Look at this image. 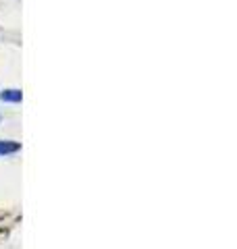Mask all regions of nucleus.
I'll return each instance as SVG.
<instances>
[{
    "mask_svg": "<svg viewBox=\"0 0 237 249\" xmlns=\"http://www.w3.org/2000/svg\"><path fill=\"white\" fill-rule=\"evenodd\" d=\"M0 100L2 102H13V104H17L23 100V93L19 89H4V91H0Z\"/></svg>",
    "mask_w": 237,
    "mask_h": 249,
    "instance_id": "1",
    "label": "nucleus"
},
{
    "mask_svg": "<svg viewBox=\"0 0 237 249\" xmlns=\"http://www.w3.org/2000/svg\"><path fill=\"white\" fill-rule=\"evenodd\" d=\"M21 150V145L17 142H0V156H11L17 154Z\"/></svg>",
    "mask_w": 237,
    "mask_h": 249,
    "instance_id": "2",
    "label": "nucleus"
},
{
    "mask_svg": "<svg viewBox=\"0 0 237 249\" xmlns=\"http://www.w3.org/2000/svg\"><path fill=\"white\" fill-rule=\"evenodd\" d=\"M0 121H2V116H0Z\"/></svg>",
    "mask_w": 237,
    "mask_h": 249,
    "instance_id": "3",
    "label": "nucleus"
}]
</instances>
